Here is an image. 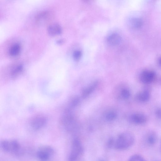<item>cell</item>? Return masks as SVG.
I'll return each mask as SVG.
<instances>
[{
    "instance_id": "obj_1",
    "label": "cell",
    "mask_w": 161,
    "mask_h": 161,
    "mask_svg": "<svg viewBox=\"0 0 161 161\" xmlns=\"http://www.w3.org/2000/svg\"><path fill=\"white\" fill-rule=\"evenodd\" d=\"M134 137L128 132L123 133L115 140L114 147L119 150H124L129 148L134 144Z\"/></svg>"
},
{
    "instance_id": "obj_2",
    "label": "cell",
    "mask_w": 161,
    "mask_h": 161,
    "mask_svg": "<svg viewBox=\"0 0 161 161\" xmlns=\"http://www.w3.org/2000/svg\"><path fill=\"white\" fill-rule=\"evenodd\" d=\"M1 146L2 150L6 152L16 155L22 153V149L21 145L15 140H3L1 142Z\"/></svg>"
},
{
    "instance_id": "obj_3",
    "label": "cell",
    "mask_w": 161,
    "mask_h": 161,
    "mask_svg": "<svg viewBox=\"0 0 161 161\" xmlns=\"http://www.w3.org/2000/svg\"><path fill=\"white\" fill-rule=\"evenodd\" d=\"M84 152V148L81 142L75 138L72 141L71 151L68 158V161H76L81 156Z\"/></svg>"
},
{
    "instance_id": "obj_4",
    "label": "cell",
    "mask_w": 161,
    "mask_h": 161,
    "mask_svg": "<svg viewBox=\"0 0 161 161\" xmlns=\"http://www.w3.org/2000/svg\"><path fill=\"white\" fill-rule=\"evenodd\" d=\"M54 154V150L51 146L43 145L39 147L37 151L36 156L41 161H48Z\"/></svg>"
},
{
    "instance_id": "obj_5",
    "label": "cell",
    "mask_w": 161,
    "mask_h": 161,
    "mask_svg": "<svg viewBox=\"0 0 161 161\" xmlns=\"http://www.w3.org/2000/svg\"><path fill=\"white\" fill-rule=\"evenodd\" d=\"M46 122V119L45 117L41 116H37L32 120L31 126L35 130H39L45 126Z\"/></svg>"
},
{
    "instance_id": "obj_6",
    "label": "cell",
    "mask_w": 161,
    "mask_h": 161,
    "mask_svg": "<svg viewBox=\"0 0 161 161\" xmlns=\"http://www.w3.org/2000/svg\"><path fill=\"white\" fill-rule=\"evenodd\" d=\"M155 73L152 71H146L143 72L140 76L141 81L146 84H148L152 82L155 78Z\"/></svg>"
},
{
    "instance_id": "obj_7",
    "label": "cell",
    "mask_w": 161,
    "mask_h": 161,
    "mask_svg": "<svg viewBox=\"0 0 161 161\" xmlns=\"http://www.w3.org/2000/svg\"><path fill=\"white\" fill-rule=\"evenodd\" d=\"M48 32L51 36H55L61 34L62 32V29L59 24H54L49 26L48 28Z\"/></svg>"
},
{
    "instance_id": "obj_8",
    "label": "cell",
    "mask_w": 161,
    "mask_h": 161,
    "mask_svg": "<svg viewBox=\"0 0 161 161\" xmlns=\"http://www.w3.org/2000/svg\"><path fill=\"white\" fill-rule=\"evenodd\" d=\"M130 120L132 122L137 124H144L146 122L147 120L146 116L141 114L133 115L131 116Z\"/></svg>"
},
{
    "instance_id": "obj_9",
    "label": "cell",
    "mask_w": 161,
    "mask_h": 161,
    "mask_svg": "<svg viewBox=\"0 0 161 161\" xmlns=\"http://www.w3.org/2000/svg\"><path fill=\"white\" fill-rule=\"evenodd\" d=\"M157 137L154 132L149 133L145 138V141L146 144L149 146H153L157 142Z\"/></svg>"
},
{
    "instance_id": "obj_10",
    "label": "cell",
    "mask_w": 161,
    "mask_h": 161,
    "mask_svg": "<svg viewBox=\"0 0 161 161\" xmlns=\"http://www.w3.org/2000/svg\"><path fill=\"white\" fill-rule=\"evenodd\" d=\"M121 41V37L118 34L113 33L110 35L107 38L108 44L111 46H116L119 45Z\"/></svg>"
},
{
    "instance_id": "obj_11",
    "label": "cell",
    "mask_w": 161,
    "mask_h": 161,
    "mask_svg": "<svg viewBox=\"0 0 161 161\" xmlns=\"http://www.w3.org/2000/svg\"><path fill=\"white\" fill-rule=\"evenodd\" d=\"M150 98V94L147 90H144L138 93L136 96V99L139 101L146 102L149 100Z\"/></svg>"
},
{
    "instance_id": "obj_12",
    "label": "cell",
    "mask_w": 161,
    "mask_h": 161,
    "mask_svg": "<svg viewBox=\"0 0 161 161\" xmlns=\"http://www.w3.org/2000/svg\"><path fill=\"white\" fill-rule=\"evenodd\" d=\"M21 50V46L18 44H16L10 47L9 51V53L11 56L15 57L19 54Z\"/></svg>"
},
{
    "instance_id": "obj_13",
    "label": "cell",
    "mask_w": 161,
    "mask_h": 161,
    "mask_svg": "<svg viewBox=\"0 0 161 161\" xmlns=\"http://www.w3.org/2000/svg\"><path fill=\"white\" fill-rule=\"evenodd\" d=\"M49 15V13L47 11L40 13L36 17V21L38 23H43L48 19Z\"/></svg>"
},
{
    "instance_id": "obj_14",
    "label": "cell",
    "mask_w": 161,
    "mask_h": 161,
    "mask_svg": "<svg viewBox=\"0 0 161 161\" xmlns=\"http://www.w3.org/2000/svg\"><path fill=\"white\" fill-rule=\"evenodd\" d=\"M98 85V82H95L89 87L85 89L83 91L82 96L84 98H85L90 95L95 89Z\"/></svg>"
},
{
    "instance_id": "obj_15",
    "label": "cell",
    "mask_w": 161,
    "mask_h": 161,
    "mask_svg": "<svg viewBox=\"0 0 161 161\" xmlns=\"http://www.w3.org/2000/svg\"><path fill=\"white\" fill-rule=\"evenodd\" d=\"M23 67L22 65H20L16 67L11 72V76L13 78H15L23 70Z\"/></svg>"
},
{
    "instance_id": "obj_16",
    "label": "cell",
    "mask_w": 161,
    "mask_h": 161,
    "mask_svg": "<svg viewBox=\"0 0 161 161\" xmlns=\"http://www.w3.org/2000/svg\"><path fill=\"white\" fill-rule=\"evenodd\" d=\"M128 161H146L145 159L142 156L137 154L132 156Z\"/></svg>"
},
{
    "instance_id": "obj_17",
    "label": "cell",
    "mask_w": 161,
    "mask_h": 161,
    "mask_svg": "<svg viewBox=\"0 0 161 161\" xmlns=\"http://www.w3.org/2000/svg\"><path fill=\"white\" fill-rule=\"evenodd\" d=\"M117 116L116 114L113 111L110 112L108 113L106 115V119L109 121H111L115 119Z\"/></svg>"
},
{
    "instance_id": "obj_18",
    "label": "cell",
    "mask_w": 161,
    "mask_h": 161,
    "mask_svg": "<svg viewBox=\"0 0 161 161\" xmlns=\"http://www.w3.org/2000/svg\"><path fill=\"white\" fill-rule=\"evenodd\" d=\"M82 56V53L81 51L79 50H76L74 51L73 53V58L74 59L78 61L81 58Z\"/></svg>"
},
{
    "instance_id": "obj_19",
    "label": "cell",
    "mask_w": 161,
    "mask_h": 161,
    "mask_svg": "<svg viewBox=\"0 0 161 161\" xmlns=\"http://www.w3.org/2000/svg\"><path fill=\"white\" fill-rule=\"evenodd\" d=\"M121 94L124 98L127 99L128 98L130 97V93L128 90L124 89L122 90Z\"/></svg>"
},
{
    "instance_id": "obj_20",
    "label": "cell",
    "mask_w": 161,
    "mask_h": 161,
    "mask_svg": "<svg viewBox=\"0 0 161 161\" xmlns=\"http://www.w3.org/2000/svg\"><path fill=\"white\" fill-rule=\"evenodd\" d=\"M79 98L77 97H76L74 98L71 102V107H74L76 106L79 102Z\"/></svg>"
},
{
    "instance_id": "obj_21",
    "label": "cell",
    "mask_w": 161,
    "mask_h": 161,
    "mask_svg": "<svg viewBox=\"0 0 161 161\" xmlns=\"http://www.w3.org/2000/svg\"><path fill=\"white\" fill-rule=\"evenodd\" d=\"M156 114L158 117L161 119V108L159 109L156 110Z\"/></svg>"
},
{
    "instance_id": "obj_22",
    "label": "cell",
    "mask_w": 161,
    "mask_h": 161,
    "mask_svg": "<svg viewBox=\"0 0 161 161\" xmlns=\"http://www.w3.org/2000/svg\"><path fill=\"white\" fill-rule=\"evenodd\" d=\"M56 42L58 44H61L64 42V41L62 39H59L57 40Z\"/></svg>"
},
{
    "instance_id": "obj_23",
    "label": "cell",
    "mask_w": 161,
    "mask_h": 161,
    "mask_svg": "<svg viewBox=\"0 0 161 161\" xmlns=\"http://www.w3.org/2000/svg\"><path fill=\"white\" fill-rule=\"evenodd\" d=\"M99 161H105L104 160H100Z\"/></svg>"
},
{
    "instance_id": "obj_24",
    "label": "cell",
    "mask_w": 161,
    "mask_h": 161,
    "mask_svg": "<svg viewBox=\"0 0 161 161\" xmlns=\"http://www.w3.org/2000/svg\"></svg>"
}]
</instances>
